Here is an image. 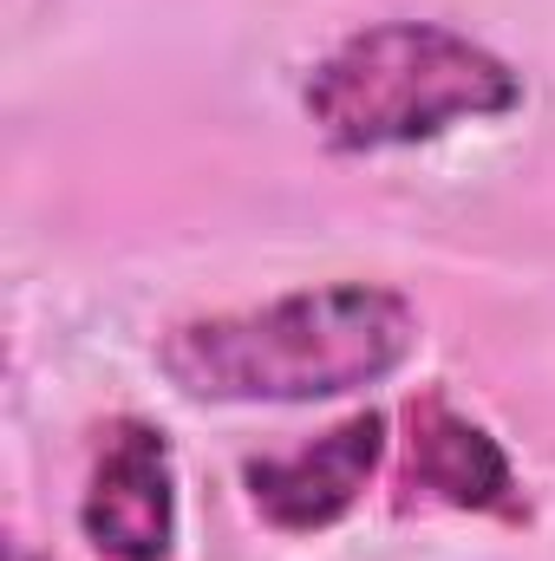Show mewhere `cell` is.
Listing matches in <instances>:
<instances>
[{"mask_svg": "<svg viewBox=\"0 0 555 561\" xmlns=\"http://www.w3.org/2000/svg\"><path fill=\"white\" fill-rule=\"evenodd\" d=\"M418 307L386 280L294 287L163 333L157 366L196 405H314L393 379L418 353Z\"/></svg>", "mask_w": 555, "mask_h": 561, "instance_id": "1", "label": "cell"}, {"mask_svg": "<svg viewBox=\"0 0 555 561\" xmlns=\"http://www.w3.org/2000/svg\"><path fill=\"white\" fill-rule=\"evenodd\" d=\"M523 72L484 39L438 20H380L314 59L301 112L340 157L438 144L464 125L523 112Z\"/></svg>", "mask_w": 555, "mask_h": 561, "instance_id": "2", "label": "cell"}, {"mask_svg": "<svg viewBox=\"0 0 555 561\" xmlns=\"http://www.w3.org/2000/svg\"><path fill=\"white\" fill-rule=\"evenodd\" d=\"M393 424L386 412H353L333 431L275 450V457H249L242 463V483H249V503L256 516L281 529V536H320L333 529L340 516H353V503L373 490L380 463H386V437Z\"/></svg>", "mask_w": 555, "mask_h": 561, "instance_id": "3", "label": "cell"}, {"mask_svg": "<svg viewBox=\"0 0 555 561\" xmlns=\"http://www.w3.org/2000/svg\"><path fill=\"white\" fill-rule=\"evenodd\" d=\"M79 529L105 561H170L177 549V463L163 431L118 419L99 444L92 483L79 496Z\"/></svg>", "mask_w": 555, "mask_h": 561, "instance_id": "4", "label": "cell"}, {"mask_svg": "<svg viewBox=\"0 0 555 561\" xmlns=\"http://www.w3.org/2000/svg\"><path fill=\"white\" fill-rule=\"evenodd\" d=\"M406 503H438L457 516H497V523H530L523 477L510 450L457 412L444 392H418L406 405Z\"/></svg>", "mask_w": 555, "mask_h": 561, "instance_id": "5", "label": "cell"}, {"mask_svg": "<svg viewBox=\"0 0 555 561\" xmlns=\"http://www.w3.org/2000/svg\"><path fill=\"white\" fill-rule=\"evenodd\" d=\"M7 561H33V556H26V549H13V556H7Z\"/></svg>", "mask_w": 555, "mask_h": 561, "instance_id": "6", "label": "cell"}]
</instances>
